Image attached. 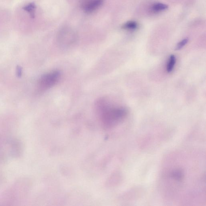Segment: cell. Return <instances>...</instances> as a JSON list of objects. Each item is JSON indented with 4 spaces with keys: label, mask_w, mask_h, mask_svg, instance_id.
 Returning <instances> with one entry per match:
<instances>
[{
    "label": "cell",
    "mask_w": 206,
    "mask_h": 206,
    "mask_svg": "<svg viewBox=\"0 0 206 206\" xmlns=\"http://www.w3.org/2000/svg\"><path fill=\"white\" fill-rule=\"evenodd\" d=\"M77 39L76 33L72 29L65 28L58 33L57 40L59 45L63 47H69L75 43Z\"/></svg>",
    "instance_id": "3"
},
{
    "label": "cell",
    "mask_w": 206,
    "mask_h": 206,
    "mask_svg": "<svg viewBox=\"0 0 206 206\" xmlns=\"http://www.w3.org/2000/svg\"><path fill=\"white\" fill-rule=\"evenodd\" d=\"M36 7L35 4L33 2H31L25 5L23 9L29 14L32 18H33L35 17Z\"/></svg>",
    "instance_id": "6"
},
{
    "label": "cell",
    "mask_w": 206,
    "mask_h": 206,
    "mask_svg": "<svg viewBox=\"0 0 206 206\" xmlns=\"http://www.w3.org/2000/svg\"><path fill=\"white\" fill-rule=\"evenodd\" d=\"M170 177L175 181L178 182H181L184 180V172L180 168L175 169L171 172L170 174Z\"/></svg>",
    "instance_id": "5"
},
{
    "label": "cell",
    "mask_w": 206,
    "mask_h": 206,
    "mask_svg": "<svg viewBox=\"0 0 206 206\" xmlns=\"http://www.w3.org/2000/svg\"><path fill=\"white\" fill-rule=\"evenodd\" d=\"M176 61V57L174 55L170 56L168 63L167 64L166 70L168 73H170L173 71Z\"/></svg>",
    "instance_id": "8"
},
{
    "label": "cell",
    "mask_w": 206,
    "mask_h": 206,
    "mask_svg": "<svg viewBox=\"0 0 206 206\" xmlns=\"http://www.w3.org/2000/svg\"><path fill=\"white\" fill-rule=\"evenodd\" d=\"M104 2V0H81L80 6L84 12L89 14L100 8Z\"/></svg>",
    "instance_id": "4"
},
{
    "label": "cell",
    "mask_w": 206,
    "mask_h": 206,
    "mask_svg": "<svg viewBox=\"0 0 206 206\" xmlns=\"http://www.w3.org/2000/svg\"><path fill=\"white\" fill-rule=\"evenodd\" d=\"M61 77V73L58 71H53L44 75L39 80V90L43 92L53 88L59 81Z\"/></svg>",
    "instance_id": "2"
},
{
    "label": "cell",
    "mask_w": 206,
    "mask_h": 206,
    "mask_svg": "<svg viewBox=\"0 0 206 206\" xmlns=\"http://www.w3.org/2000/svg\"><path fill=\"white\" fill-rule=\"evenodd\" d=\"M16 75L19 78H20L22 76V69L21 67L17 65L16 67Z\"/></svg>",
    "instance_id": "11"
},
{
    "label": "cell",
    "mask_w": 206,
    "mask_h": 206,
    "mask_svg": "<svg viewBox=\"0 0 206 206\" xmlns=\"http://www.w3.org/2000/svg\"><path fill=\"white\" fill-rule=\"evenodd\" d=\"M97 109L101 113V122L107 128L114 126L125 118L127 111L122 108H110L107 104L106 100L100 99L97 101Z\"/></svg>",
    "instance_id": "1"
},
{
    "label": "cell",
    "mask_w": 206,
    "mask_h": 206,
    "mask_svg": "<svg viewBox=\"0 0 206 206\" xmlns=\"http://www.w3.org/2000/svg\"><path fill=\"white\" fill-rule=\"evenodd\" d=\"M168 5L161 3H156L154 4L152 6V9L154 11L158 12L168 9Z\"/></svg>",
    "instance_id": "9"
},
{
    "label": "cell",
    "mask_w": 206,
    "mask_h": 206,
    "mask_svg": "<svg viewBox=\"0 0 206 206\" xmlns=\"http://www.w3.org/2000/svg\"><path fill=\"white\" fill-rule=\"evenodd\" d=\"M189 41V39L188 38L184 39L182 40L181 41H180L176 45V48H175V50H179L182 49L185 45L188 43Z\"/></svg>",
    "instance_id": "10"
},
{
    "label": "cell",
    "mask_w": 206,
    "mask_h": 206,
    "mask_svg": "<svg viewBox=\"0 0 206 206\" xmlns=\"http://www.w3.org/2000/svg\"><path fill=\"white\" fill-rule=\"evenodd\" d=\"M138 27L137 23L133 21H128L122 25V29L128 30H134Z\"/></svg>",
    "instance_id": "7"
}]
</instances>
